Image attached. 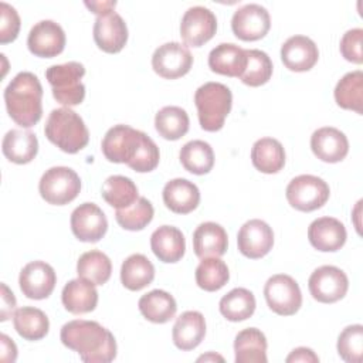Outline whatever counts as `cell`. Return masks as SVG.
Instances as JSON below:
<instances>
[{"mask_svg": "<svg viewBox=\"0 0 363 363\" xmlns=\"http://www.w3.org/2000/svg\"><path fill=\"white\" fill-rule=\"evenodd\" d=\"M0 345H1V360L3 362H14L17 357V346L16 343L7 336L1 335L0 336Z\"/></svg>", "mask_w": 363, "mask_h": 363, "instance_id": "cell-48", "label": "cell"}, {"mask_svg": "<svg viewBox=\"0 0 363 363\" xmlns=\"http://www.w3.org/2000/svg\"><path fill=\"white\" fill-rule=\"evenodd\" d=\"M217 31L214 13L204 6H193L182 17L180 35L190 47H201L210 41Z\"/></svg>", "mask_w": 363, "mask_h": 363, "instance_id": "cell-13", "label": "cell"}, {"mask_svg": "<svg viewBox=\"0 0 363 363\" xmlns=\"http://www.w3.org/2000/svg\"><path fill=\"white\" fill-rule=\"evenodd\" d=\"M208 67L216 74L240 78L247 67L245 50L233 43H221L210 51Z\"/></svg>", "mask_w": 363, "mask_h": 363, "instance_id": "cell-27", "label": "cell"}, {"mask_svg": "<svg viewBox=\"0 0 363 363\" xmlns=\"http://www.w3.org/2000/svg\"><path fill=\"white\" fill-rule=\"evenodd\" d=\"M62 345L85 363H109L116 357V340L111 330L95 320L74 319L61 328Z\"/></svg>", "mask_w": 363, "mask_h": 363, "instance_id": "cell-2", "label": "cell"}, {"mask_svg": "<svg viewBox=\"0 0 363 363\" xmlns=\"http://www.w3.org/2000/svg\"><path fill=\"white\" fill-rule=\"evenodd\" d=\"M41 197L54 206L71 203L81 191V179L67 166H54L45 170L38 183Z\"/></svg>", "mask_w": 363, "mask_h": 363, "instance_id": "cell-7", "label": "cell"}, {"mask_svg": "<svg viewBox=\"0 0 363 363\" xmlns=\"http://www.w3.org/2000/svg\"><path fill=\"white\" fill-rule=\"evenodd\" d=\"M346 227L335 217H319L309 224L308 238L313 248L322 252H335L346 242Z\"/></svg>", "mask_w": 363, "mask_h": 363, "instance_id": "cell-19", "label": "cell"}, {"mask_svg": "<svg viewBox=\"0 0 363 363\" xmlns=\"http://www.w3.org/2000/svg\"><path fill=\"white\" fill-rule=\"evenodd\" d=\"M13 325L16 332L26 340H40L50 329L47 315L33 306H21L13 315Z\"/></svg>", "mask_w": 363, "mask_h": 363, "instance_id": "cell-33", "label": "cell"}, {"mask_svg": "<svg viewBox=\"0 0 363 363\" xmlns=\"http://www.w3.org/2000/svg\"><path fill=\"white\" fill-rule=\"evenodd\" d=\"M163 201L173 213L189 214L200 203V190L187 179H172L163 187Z\"/></svg>", "mask_w": 363, "mask_h": 363, "instance_id": "cell-22", "label": "cell"}, {"mask_svg": "<svg viewBox=\"0 0 363 363\" xmlns=\"http://www.w3.org/2000/svg\"><path fill=\"white\" fill-rule=\"evenodd\" d=\"M43 86L33 72H18L4 89L9 116L21 128L34 126L43 116Z\"/></svg>", "mask_w": 363, "mask_h": 363, "instance_id": "cell-3", "label": "cell"}, {"mask_svg": "<svg viewBox=\"0 0 363 363\" xmlns=\"http://www.w3.org/2000/svg\"><path fill=\"white\" fill-rule=\"evenodd\" d=\"M318 45L306 35H292L281 47L284 65L295 72L309 71L318 62Z\"/></svg>", "mask_w": 363, "mask_h": 363, "instance_id": "cell-20", "label": "cell"}, {"mask_svg": "<svg viewBox=\"0 0 363 363\" xmlns=\"http://www.w3.org/2000/svg\"><path fill=\"white\" fill-rule=\"evenodd\" d=\"M218 308L227 320L241 322L252 316L255 311V296L245 288H234L220 299Z\"/></svg>", "mask_w": 363, "mask_h": 363, "instance_id": "cell-36", "label": "cell"}, {"mask_svg": "<svg viewBox=\"0 0 363 363\" xmlns=\"http://www.w3.org/2000/svg\"><path fill=\"white\" fill-rule=\"evenodd\" d=\"M101 194L104 200L116 210L126 208L139 199L138 187L132 179L121 174L109 176L102 184Z\"/></svg>", "mask_w": 363, "mask_h": 363, "instance_id": "cell-35", "label": "cell"}, {"mask_svg": "<svg viewBox=\"0 0 363 363\" xmlns=\"http://www.w3.org/2000/svg\"><path fill=\"white\" fill-rule=\"evenodd\" d=\"M227 247V233L224 227L217 223H201L193 233V250L200 259L208 257H221L225 254Z\"/></svg>", "mask_w": 363, "mask_h": 363, "instance_id": "cell-25", "label": "cell"}, {"mask_svg": "<svg viewBox=\"0 0 363 363\" xmlns=\"http://www.w3.org/2000/svg\"><path fill=\"white\" fill-rule=\"evenodd\" d=\"M71 230L84 242H98L108 230V220L95 203H82L71 214Z\"/></svg>", "mask_w": 363, "mask_h": 363, "instance_id": "cell-17", "label": "cell"}, {"mask_svg": "<svg viewBox=\"0 0 363 363\" xmlns=\"http://www.w3.org/2000/svg\"><path fill=\"white\" fill-rule=\"evenodd\" d=\"M194 104L200 126L207 132H217L224 126V121L231 111L233 94L221 82H206L197 88Z\"/></svg>", "mask_w": 363, "mask_h": 363, "instance_id": "cell-5", "label": "cell"}, {"mask_svg": "<svg viewBox=\"0 0 363 363\" xmlns=\"http://www.w3.org/2000/svg\"><path fill=\"white\" fill-rule=\"evenodd\" d=\"M190 126L187 112L180 106H163L155 116V128L157 133L167 140L183 138Z\"/></svg>", "mask_w": 363, "mask_h": 363, "instance_id": "cell-37", "label": "cell"}, {"mask_svg": "<svg viewBox=\"0 0 363 363\" xmlns=\"http://www.w3.org/2000/svg\"><path fill=\"white\" fill-rule=\"evenodd\" d=\"M231 28L242 41H257L267 35L271 28L268 10L257 3H248L237 9L231 18Z\"/></svg>", "mask_w": 363, "mask_h": 363, "instance_id": "cell-12", "label": "cell"}, {"mask_svg": "<svg viewBox=\"0 0 363 363\" xmlns=\"http://www.w3.org/2000/svg\"><path fill=\"white\" fill-rule=\"evenodd\" d=\"M85 6L96 16H104L113 11L116 1H85Z\"/></svg>", "mask_w": 363, "mask_h": 363, "instance_id": "cell-49", "label": "cell"}, {"mask_svg": "<svg viewBox=\"0 0 363 363\" xmlns=\"http://www.w3.org/2000/svg\"><path fill=\"white\" fill-rule=\"evenodd\" d=\"M264 296L269 309L282 316L295 315L302 305L299 285L286 274H277L268 278L264 286Z\"/></svg>", "mask_w": 363, "mask_h": 363, "instance_id": "cell-9", "label": "cell"}, {"mask_svg": "<svg viewBox=\"0 0 363 363\" xmlns=\"http://www.w3.org/2000/svg\"><path fill=\"white\" fill-rule=\"evenodd\" d=\"M337 353L347 363H360L363 357V326H346L337 337Z\"/></svg>", "mask_w": 363, "mask_h": 363, "instance_id": "cell-43", "label": "cell"}, {"mask_svg": "<svg viewBox=\"0 0 363 363\" xmlns=\"http://www.w3.org/2000/svg\"><path fill=\"white\" fill-rule=\"evenodd\" d=\"M1 309H0V320H7L11 315H14L16 309V298L14 294L9 289V286L1 282Z\"/></svg>", "mask_w": 363, "mask_h": 363, "instance_id": "cell-46", "label": "cell"}, {"mask_svg": "<svg viewBox=\"0 0 363 363\" xmlns=\"http://www.w3.org/2000/svg\"><path fill=\"white\" fill-rule=\"evenodd\" d=\"M155 210L146 197H139L132 206L116 210L115 218L118 224L129 231L143 230L153 218Z\"/></svg>", "mask_w": 363, "mask_h": 363, "instance_id": "cell-42", "label": "cell"}, {"mask_svg": "<svg viewBox=\"0 0 363 363\" xmlns=\"http://www.w3.org/2000/svg\"><path fill=\"white\" fill-rule=\"evenodd\" d=\"M155 278V267L143 254L129 255L121 267V282L129 291H140Z\"/></svg>", "mask_w": 363, "mask_h": 363, "instance_id": "cell-32", "label": "cell"}, {"mask_svg": "<svg viewBox=\"0 0 363 363\" xmlns=\"http://www.w3.org/2000/svg\"><path fill=\"white\" fill-rule=\"evenodd\" d=\"M336 104L356 113H362L363 105V72L360 69L345 74L335 86Z\"/></svg>", "mask_w": 363, "mask_h": 363, "instance_id": "cell-34", "label": "cell"}, {"mask_svg": "<svg viewBox=\"0 0 363 363\" xmlns=\"http://www.w3.org/2000/svg\"><path fill=\"white\" fill-rule=\"evenodd\" d=\"M228 267L218 257L203 258L196 268V282L201 289L207 292L221 289L228 282Z\"/></svg>", "mask_w": 363, "mask_h": 363, "instance_id": "cell-40", "label": "cell"}, {"mask_svg": "<svg viewBox=\"0 0 363 363\" xmlns=\"http://www.w3.org/2000/svg\"><path fill=\"white\" fill-rule=\"evenodd\" d=\"M267 337L257 328H247L237 333L234 352L237 363H267Z\"/></svg>", "mask_w": 363, "mask_h": 363, "instance_id": "cell-29", "label": "cell"}, {"mask_svg": "<svg viewBox=\"0 0 363 363\" xmlns=\"http://www.w3.org/2000/svg\"><path fill=\"white\" fill-rule=\"evenodd\" d=\"M311 149L322 162L337 163L346 157L349 152V140L342 130L332 126H323L312 133Z\"/></svg>", "mask_w": 363, "mask_h": 363, "instance_id": "cell-21", "label": "cell"}, {"mask_svg": "<svg viewBox=\"0 0 363 363\" xmlns=\"http://www.w3.org/2000/svg\"><path fill=\"white\" fill-rule=\"evenodd\" d=\"M94 40L102 51L119 52L128 41L126 23L116 11L98 16L94 23Z\"/></svg>", "mask_w": 363, "mask_h": 363, "instance_id": "cell-18", "label": "cell"}, {"mask_svg": "<svg viewBox=\"0 0 363 363\" xmlns=\"http://www.w3.org/2000/svg\"><path fill=\"white\" fill-rule=\"evenodd\" d=\"M206 335V320L199 311H186L174 322L172 337L173 343L180 350H193L197 347Z\"/></svg>", "mask_w": 363, "mask_h": 363, "instance_id": "cell-26", "label": "cell"}, {"mask_svg": "<svg viewBox=\"0 0 363 363\" xmlns=\"http://www.w3.org/2000/svg\"><path fill=\"white\" fill-rule=\"evenodd\" d=\"M101 149L113 163H125L138 173H147L159 164L157 145L142 130L129 125H115L105 133Z\"/></svg>", "mask_w": 363, "mask_h": 363, "instance_id": "cell-1", "label": "cell"}, {"mask_svg": "<svg viewBox=\"0 0 363 363\" xmlns=\"http://www.w3.org/2000/svg\"><path fill=\"white\" fill-rule=\"evenodd\" d=\"M27 47L35 57H57L64 51L65 33L58 23L52 20H41L31 27L27 37Z\"/></svg>", "mask_w": 363, "mask_h": 363, "instance_id": "cell-14", "label": "cell"}, {"mask_svg": "<svg viewBox=\"0 0 363 363\" xmlns=\"http://www.w3.org/2000/svg\"><path fill=\"white\" fill-rule=\"evenodd\" d=\"M288 203L299 211H313L320 208L329 199V184L313 174H299L286 186Z\"/></svg>", "mask_w": 363, "mask_h": 363, "instance_id": "cell-8", "label": "cell"}, {"mask_svg": "<svg viewBox=\"0 0 363 363\" xmlns=\"http://www.w3.org/2000/svg\"><path fill=\"white\" fill-rule=\"evenodd\" d=\"M55 271L45 261H31L26 264L18 277L23 295L37 301L48 298L55 288Z\"/></svg>", "mask_w": 363, "mask_h": 363, "instance_id": "cell-15", "label": "cell"}, {"mask_svg": "<svg viewBox=\"0 0 363 363\" xmlns=\"http://www.w3.org/2000/svg\"><path fill=\"white\" fill-rule=\"evenodd\" d=\"M193 65L190 50L177 41L159 45L152 55L153 71L166 79H176L186 75Z\"/></svg>", "mask_w": 363, "mask_h": 363, "instance_id": "cell-11", "label": "cell"}, {"mask_svg": "<svg viewBox=\"0 0 363 363\" xmlns=\"http://www.w3.org/2000/svg\"><path fill=\"white\" fill-rule=\"evenodd\" d=\"M247 67L240 79L248 86H259L269 81L272 75V61L265 51L245 50Z\"/></svg>", "mask_w": 363, "mask_h": 363, "instance_id": "cell-41", "label": "cell"}, {"mask_svg": "<svg viewBox=\"0 0 363 363\" xmlns=\"http://www.w3.org/2000/svg\"><path fill=\"white\" fill-rule=\"evenodd\" d=\"M44 133L51 143L65 153L82 150L89 140V132L82 118L67 106L51 111L44 126Z\"/></svg>", "mask_w": 363, "mask_h": 363, "instance_id": "cell-4", "label": "cell"}, {"mask_svg": "<svg viewBox=\"0 0 363 363\" xmlns=\"http://www.w3.org/2000/svg\"><path fill=\"white\" fill-rule=\"evenodd\" d=\"M139 311L147 320L153 323H166L174 318L177 305L174 298L162 289H153L140 296L138 302Z\"/></svg>", "mask_w": 363, "mask_h": 363, "instance_id": "cell-31", "label": "cell"}, {"mask_svg": "<svg viewBox=\"0 0 363 363\" xmlns=\"http://www.w3.org/2000/svg\"><path fill=\"white\" fill-rule=\"evenodd\" d=\"M84 75L85 67L77 61L52 65L45 71V78L52 88V96L67 108L79 105L84 101L85 85L81 82Z\"/></svg>", "mask_w": 363, "mask_h": 363, "instance_id": "cell-6", "label": "cell"}, {"mask_svg": "<svg viewBox=\"0 0 363 363\" xmlns=\"http://www.w3.org/2000/svg\"><path fill=\"white\" fill-rule=\"evenodd\" d=\"M61 301L64 308L74 315L88 313L96 308L98 291L92 282L78 277L64 285Z\"/></svg>", "mask_w": 363, "mask_h": 363, "instance_id": "cell-24", "label": "cell"}, {"mask_svg": "<svg viewBox=\"0 0 363 363\" xmlns=\"http://www.w3.org/2000/svg\"><path fill=\"white\" fill-rule=\"evenodd\" d=\"M183 167L193 174H207L214 166L213 147L204 140L187 142L179 153Z\"/></svg>", "mask_w": 363, "mask_h": 363, "instance_id": "cell-38", "label": "cell"}, {"mask_svg": "<svg viewBox=\"0 0 363 363\" xmlns=\"http://www.w3.org/2000/svg\"><path fill=\"white\" fill-rule=\"evenodd\" d=\"M1 150L10 162L26 164L37 156L38 140L37 136L30 130L11 129L3 138Z\"/></svg>", "mask_w": 363, "mask_h": 363, "instance_id": "cell-28", "label": "cell"}, {"mask_svg": "<svg viewBox=\"0 0 363 363\" xmlns=\"http://www.w3.org/2000/svg\"><path fill=\"white\" fill-rule=\"evenodd\" d=\"M308 288L313 299L318 302L333 303L346 295L349 289V279L340 268L322 265L311 274Z\"/></svg>", "mask_w": 363, "mask_h": 363, "instance_id": "cell-10", "label": "cell"}, {"mask_svg": "<svg viewBox=\"0 0 363 363\" xmlns=\"http://www.w3.org/2000/svg\"><path fill=\"white\" fill-rule=\"evenodd\" d=\"M295 362H305V363H318L319 357L315 354V352L309 347H296L294 349L288 357L286 363H295Z\"/></svg>", "mask_w": 363, "mask_h": 363, "instance_id": "cell-47", "label": "cell"}, {"mask_svg": "<svg viewBox=\"0 0 363 363\" xmlns=\"http://www.w3.org/2000/svg\"><path fill=\"white\" fill-rule=\"evenodd\" d=\"M362 40H363V30L362 28H352L347 30L342 40H340V54L345 60L362 64L363 62V54H362Z\"/></svg>", "mask_w": 363, "mask_h": 363, "instance_id": "cell-45", "label": "cell"}, {"mask_svg": "<svg viewBox=\"0 0 363 363\" xmlns=\"http://www.w3.org/2000/svg\"><path fill=\"white\" fill-rule=\"evenodd\" d=\"M208 359H218V360H223V357H221V356H217V354L210 353V354H207V356H201V357H199V362H200V360H208Z\"/></svg>", "mask_w": 363, "mask_h": 363, "instance_id": "cell-50", "label": "cell"}, {"mask_svg": "<svg viewBox=\"0 0 363 363\" xmlns=\"http://www.w3.org/2000/svg\"><path fill=\"white\" fill-rule=\"evenodd\" d=\"M240 252L251 259L265 257L274 245L272 228L259 218H252L244 223L237 235Z\"/></svg>", "mask_w": 363, "mask_h": 363, "instance_id": "cell-16", "label": "cell"}, {"mask_svg": "<svg viewBox=\"0 0 363 363\" xmlns=\"http://www.w3.org/2000/svg\"><path fill=\"white\" fill-rule=\"evenodd\" d=\"M112 262L106 254L98 250L84 252L77 262V274L94 285H104L111 278Z\"/></svg>", "mask_w": 363, "mask_h": 363, "instance_id": "cell-39", "label": "cell"}, {"mask_svg": "<svg viewBox=\"0 0 363 363\" xmlns=\"http://www.w3.org/2000/svg\"><path fill=\"white\" fill-rule=\"evenodd\" d=\"M150 248L159 261L173 264L183 258L186 252V240L177 227L162 225L152 233Z\"/></svg>", "mask_w": 363, "mask_h": 363, "instance_id": "cell-23", "label": "cell"}, {"mask_svg": "<svg viewBox=\"0 0 363 363\" xmlns=\"http://www.w3.org/2000/svg\"><path fill=\"white\" fill-rule=\"evenodd\" d=\"M251 162L261 173H278L285 166L284 146L274 138H261L252 145Z\"/></svg>", "mask_w": 363, "mask_h": 363, "instance_id": "cell-30", "label": "cell"}, {"mask_svg": "<svg viewBox=\"0 0 363 363\" xmlns=\"http://www.w3.org/2000/svg\"><path fill=\"white\" fill-rule=\"evenodd\" d=\"M20 31V16L6 1L0 3V43L7 44L17 38Z\"/></svg>", "mask_w": 363, "mask_h": 363, "instance_id": "cell-44", "label": "cell"}]
</instances>
